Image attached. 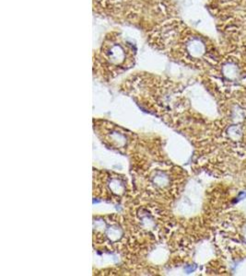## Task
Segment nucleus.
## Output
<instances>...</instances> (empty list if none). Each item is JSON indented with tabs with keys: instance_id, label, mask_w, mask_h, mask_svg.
<instances>
[{
	"instance_id": "nucleus-1",
	"label": "nucleus",
	"mask_w": 246,
	"mask_h": 276,
	"mask_svg": "<svg viewBox=\"0 0 246 276\" xmlns=\"http://www.w3.org/2000/svg\"><path fill=\"white\" fill-rule=\"evenodd\" d=\"M95 61L101 65L125 68L133 62L135 47L125 37L117 32L109 33L101 47L96 51Z\"/></svg>"
}]
</instances>
